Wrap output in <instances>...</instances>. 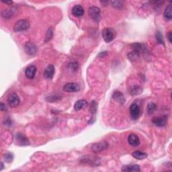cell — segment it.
Here are the masks:
<instances>
[{
  "mask_svg": "<svg viewBox=\"0 0 172 172\" xmlns=\"http://www.w3.org/2000/svg\"><path fill=\"white\" fill-rule=\"evenodd\" d=\"M30 28V23L26 20H20L14 26V30L16 32H24Z\"/></svg>",
  "mask_w": 172,
  "mask_h": 172,
  "instance_id": "6da1fadb",
  "label": "cell"
},
{
  "mask_svg": "<svg viewBox=\"0 0 172 172\" xmlns=\"http://www.w3.org/2000/svg\"><path fill=\"white\" fill-rule=\"evenodd\" d=\"M101 11L100 9L98 7L92 6L90 7L88 9V14L89 16H90V18L92 19L93 21H95L96 22H100L101 20Z\"/></svg>",
  "mask_w": 172,
  "mask_h": 172,
  "instance_id": "7a4b0ae2",
  "label": "cell"
},
{
  "mask_svg": "<svg viewBox=\"0 0 172 172\" xmlns=\"http://www.w3.org/2000/svg\"><path fill=\"white\" fill-rule=\"evenodd\" d=\"M102 38L105 42H110L114 39L116 32L112 28H105L102 30Z\"/></svg>",
  "mask_w": 172,
  "mask_h": 172,
  "instance_id": "3957f363",
  "label": "cell"
},
{
  "mask_svg": "<svg viewBox=\"0 0 172 172\" xmlns=\"http://www.w3.org/2000/svg\"><path fill=\"white\" fill-rule=\"evenodd\" d=\"M24 51L27 55L30 56H34L37 53L38 47L34 42L29 41L25 44Z\"/></svg>",
  "mask_w": 172,
  "mask_h": 172,
  "instance_id": "277c9868",
  "label": "cell"
},
{
  "mask_svg": "<svg viewBox=\"0 0 172 172\" xmlns=\"http://www.w3.org/2000/svg\"><path fill=\"white\" fill-rule=\"evenodd\" d=\"M20 100L19 96L16 93H12L8 96V103L11 108H16L20 104Z\"/></svg>",
  "mask_w": 172,
  "mask_h": 172,
  "instance_id": "5b68a950",
  "label": "cell"
},
{
  "mask_svg": "<svg viewBox=\"0 0 172 172\" xmlns=\"http://www.w3.org/2000/svg\"><path fill=\"white\" fill-rule=\"evenodd\" d=\"M108 147V143L106 141H103V142L98 143L96 144H93L91 147V150L93 151L96 153H98L102 152L103 151L106 150Z\"/></svg>",
  "mask_w": 172,
  "mask_h": 172,
  "instance_id": "8992f818",
  "label": "cell"
},
{
  "mask_svg": "<svg viewBox=\"0 0 172 172\" xmlns=\"http://www.w3.org/2000/svg\"><path fill=\"white\" fill-rule=\"evenodd\" d=\"M80 89V86L77 83H68L63 88V90L66 92H77Z\"/></svg>",
  "mask_w": 172,
  "mask_h": 172,
  "instance_id": "52a82bcc",
  "label": "cell"
},
{
  "mask_svg": "<svg viewBox=\"0 0 172 172\" xmlns=\"http://www.w3.org/2000/svg\"><path fill=\"white\" fill-rule=\"evenodd\" d=\"M152 122L157 126H165L168 123V116L165 115L161 117H154L152 119Z\"/></svg>",
  "mask_w": 172,
  "mask_h": 172,
  "instance_id": "ba28073f",
  "label": "cell"
},
{
  "mask_svg": "<svg viewBox=\"0 0 172 172\" xmlns=\"http://www.w3.org/2000/svg\"><path fill=\"white\" fill-rule=\"evenodd\" d=\"M131 116L133 120H137L140 116L139 106L136 103H133L130 107Z\"/></svg>",
  "mask_w": 172,
  "mask_h": 172,
  "instance_id": "9c48e42d",
  "label": "cell"
},
{
  "mask_svg": "<svg viewBox=\"0 0 172 172\" xmlns=\"http://www.w3.org/2000/svg\"><path fill=\"white\" fill-rule=\"evenodd\" d=\"M16 141L20 146H27L30 144L28 138L24 134L18 133L16 135Z\"/></svg>",
  "mask_w": 172,
  "mask_h": 172,
  "instance_id": "30bf717a",
  "label": "cell"
},
{
  "mask_svg": "<svg viewBox=\"0 0 172 172\" xmlns=\"http://www.w3.org/2000/svg\"><path fill=\"white\" fill-rule=\"evenodd\" d=\"M37 71V68L35 65H29L25 70V75L27 78L32 79L34 78Z\"/></svg>",
  "mask_w": 172,
  "mask_h": 172,
  "instance_id": "8fae6325",
  "label": "cell"
},
{
  "mask_svg": "<svg viewBox=\"0 0 172 172\" xmlns=\"http://www.w3.org/2000/svg\"><path fill=\"white\" fill-rule=\"evenodd\" d=\"M55 66L53 65H49L44 71V76L47 79H52L55 75Z\"/></svg>",
  "mask_w": 172,
  "mask_h": 172,
  "instance_id": "7c38bea8",
  "label": "cell"
},
{
  "mask_svg": "<svg viewBox=\"0 0 172 172\" xmlns=\"http://www.w3.org/2000/svg\"><path fill=\"white\" fill-rule=\"evenodd\" d=\"M128 142L132 147H138L140 144V140L136 134H131L128 137Z\"/></svg>",
  "mask_w": 172,
  "mask_h": 172,
  "instance_id": "4fadbf2b",
  "label": "cell"
},
{
  "mask_svg": "<svg viewBox=\"0 0 172 172\" xmlns=\"http://www.w3.org/2000/svg\"><path fill=\"white\" fill-rule=\"evenodd\" d=\"M72 14L77 18L81 17L84 14V9L81 5H75L72 8Z\"/></svg>",
  "mask_w": 172,
  "mask_h": 172,
  "instance_id": "5bb4252c",
  "label": "cell"
},
{
  "mask_svg": "<svg viewBox=\"0 0 172 172\" xmlns=\"http://www.w3.org/2000/svg\"><path fill=\"white\" fill-rule=\"evenodd\" d=\"M122 171L124 172H137L141 171V168L138 165H126L122 167Z\"/></svg>",
  "mask_w": 172,
  "mask_h": 172,
  "instance_id": "9a60e30c",
  "label": "cell"
},
{
  "mask_svg": "<svg viewBox=\"0 0 172 172\" xmlns=\"http://www.w3.org/2000/svg\"><path fill=\"white\" fill-rule=\"evenodd\" d=\"M112 98L121 104H123L125 102V98H124V95L119 91H115L112 95Z\"/></svg>",
  "mask_w": 172,
  "mask_h": 172,
  "instance_id": "2e32d148",
  "label": "cell"
},
{
  "mask_svg": "<svg viewBox=\"0 0 172 172\" xmlns=\"http://www.w3.org/2000/svg\"><path fill=\"white\" fill-rule=\"evenodd\" d=\"M132 155H133V157H134V158H135L136 159H138V160L145 159L147 158L148 156V155L146 153L140 151H136L133 152V153H132Z\"/></svg>",
  "mask_w": 172,
  "mask_h": 172,
  "instance_id": "e0dca14e",
  "label": "cell"
},
{
  "mask_svg": "<svg viewBox=\"0 0 172 172\" xmlns=\"http://www.w3.org/2000/svg\"><path fill=\"white\" fill-rule=\"evenodd\" d=\"M14 14H15V9L13 8L5 9V10H3L1 11V16L4 18L8 19L13 17Z\"/></svg>",
  "mask_w": 172,
  "mask_h": 172,
  "instance_id": "ac0fdd59",
  "label": "cell"
},
{
  "mask_svg": "<svg viewBox=\"0 0 172 172\" xmlns=\"http://www.w3.org/2000/svg\"><path fill=\"white\" fill-rule=\"evenodd\" d=\"M87 104H88V103H87V101L86 100H79L75 103L74 109L76 111H79V110H81L85 106H86Z\"/></svg>",
  "mask_w": 172,
  "mask_h": 172,
  "instance_id": "d6986e66",
  "label": "cell"
},
{
  "mask_svg": "<svg viewBox=\"0 0 172 172\" xmlns=\"http://www.w3.org/2000/svg\"><path fill=\"white\" fill-rule=\"evenodd\" d=\"M131 46L134 49V51H137L138 53H140V52H145L146 51V48L144 44L138 43V42L133 43Z\"/></svg>",
  "mask_w": 172,
  "mask_h": 172,
  "instance_id": "ffe728a7",
  "label": "cell"
},
{
  "mask_svg": "<svg viewBox=\"0 0 172 172\" xmlns=\"http://www.w3.org/2000/svg\"><path fill=\"white\" fill-rule=\"evenodd\" d=\"M143 91V88L140 86H134L130 89V93L132 96H136L140 94Z\"/></svg>",
  "mask_w": 172,
  "mask_h": 172,
  "instance_id": "44dd1931",
  "label": "cell"
},
{
  "mask_svg": "<svg viewBox=\"0 0 172 172\" xmlns=\"http://www.w3.org/2000/svg\"><path fill=\"white\" fill-rule=\"evenodd\" d=\"M172 8H171V5L169 4L167 6L163 13V16L165 18L168 19V20H171L172 18V14H171Z\"/></svg>",
  "mask_w": 172,
  "mask_h": 172,
  "instance_id": "7402d4cb",
  "label": "cell"
},
{
  "mask_svg": "<svg viewBox=\"0 0 172 172\" xmlns=\"http://www.w3.org/2000/svg\"><path fill=\"white\" fill-rule=\"evenodd\" d=\"M111 4L112 7L116 9H121L124 8V2L123 1H111Z\"/></svg>",
  "mask_w": 172,
  "mask_h": 172,
  "instance_id": "603a6c76",
  "label": "cell"
},
{
  "mask_svg": "<svg viewBox=\"0 0 172 172\" xmlns=\"http://www.w3.org/2000/svg\"><path fill=\"white\" fill-rule=\"evenodd\" d=\"M53 36V30L52 29V28H49L48 30H47L46 36H45V39H44V42L46 43L51 41L52 38Z\"/></svg>",
  "mask_w": 172,
  "mask_h": 172,
  "instance_id": "cb8c5ba5",
  "label": "cell"
},
{
  "mask_svg": "<svg viewBox=\"0 0 172 172\" xmlns=\"http://www.w3.org/2000/svg\"><path fill=\"white\" fill-rule=\"evenodd\" d=\"M156 109H157V106L155 103L150 102V103H148L147 111H148V113H149V114H153V113L155 111V110Z\"/></svg>",
  "mask_w": 172,
  "mask_h": 172,
  "instance_id": "d4e9b609",
  "label": "cell"
},
{
  "mask_svg": "<svg viewBox=\"0 0 172 172\" xmlns=\"http://www.w3.org/2000/svg\"><path fill=\"white\" fill-rule=\"evenodd\" d=\"M128 59L131 61H135V59H137L139 56V53L136 51H132L131 53H128Z\"/></svg>",
  "mask_w": 172,
  "mask_h": 172,
  "instance_id": "484cf974",
  "label": "cell"
},
{
  "mask_svg": "<svg viewBox=\"0 0 172 172\" xmlns=\"http://www.w3.org/2000/svg\"><path fill=\"white\" fill-rule=\"evenodd\" d=\"M4 159L7 163H11L14 159V155L12 153L8 152L4 155Z\"/></svg>",
  "mask_w": 172,
  "mask_h": 172,
  "instance_id": "4316f807",
  "label": "cell"
},
{
  "mask_svg": "<svg viewBox=\"0 0 172 172\" xmlns=\"http://www.w3.org/2000/svg\"><path fill=\"white\" fill-rule=\"evenodd\" d=\"M97 107H98V104L96 101H92V102H91L90 108H89V110H90L91 113H92V114H96L98 109Z\"/></svg>",
  "mask_w": 172,
  "mask_h": 172,
  "instance_id": "83f0119b",
  "label": "cell"
},
{
  "mask_svg": "<svg viewBox=\"0 0 172 172\" xmlns=\"http://www.w3.org/2000/svg\"><path fill=\"white\" fill-rule=\"evenodd\" d=\"M155 38H156L157 41L159 42L160 44H164V41H163V36L161 34L160 32H157L155 34Z\"/></svg>",
  "mask_w": 172,
  "mask_h": 172,
  "instance_id": "f1b7e54d",
  "label": "cell"
},
{
  "mask_svg": "<svg viewBox=\"0 0 172 172\" xmlns=\"http://www.w3.org/2000/svg\"><path fill=\"white\" fill-rule=\"evenodd\" d=\"M69 67L71 68V69H72V67H74L73 68V70H76L77 69V67H78V65H77V63L76 62L71 63Z\"/></svg>",
  "mask_w": 172,
  "mask_h": 172,
  "instance_id": "f546056e",
  "label": "cell"
},
{
  "mask_svg": "<svg viewBox=\"0 0 172 172\" xmlns=\"http://www.w3.org/2000/svg\"><path fill=\"white\" fill-rule=\"evenodd\" d=\"M0 109H1V111H7V110H8V108H7L6 104H4L3 102H1V106H0Z\"/></svg>",
  "mask_w": 172,
  "mask_h": 172,
  "instance_id": "4dcf8cb0",
  "label": "cell"
},
{
  "mask_svg": "<svg viewBox=\"0 0 172 172\" xmlns=\"http://www.w3.org/2000/svg\"><path fill=\"white\" fill-rule=\"evenodd\" d=\"M168 39L169 42H170V43H171V42H172V32L171 31L169 32V33H168Z\"/></svg>",
  "mask_w": 172,
  "mask_h": 172,
  "instance_id": "1f68e13d",
  "label": "cell"
},
{
  "mask_svg": "<svg viewBox=\"0 0 172 172\" xmlns=\"http://www.w3.org/2000/svg\"><path fill=\"white\" fill-rule=\"evenodd\" d=\"M108 55V53L106 51H104V52H102V53H100V54L98 55V56H100V57H103V56H106Z\"/></svg>",
  "mask_w": 172,
  "mask_h": 172,
  "instance_id": "d6a6232c",
  "label": "cell"
},
{
  "mask_svg": "<svg viewBox=\"0 0 172 172\" xmlns=\"http://www.w3.org/2000/svg\"><path fill=\"white\" fill-rule=\"evenodd\" d=\"M4 4H8L9 6H11V4H13V1H2Z\"/></svg>",
  "mask_w": 172,
  "mask_h": 172,
  "instance_id": "836d02e7",
  "label": "cell"
},
{
  "mask_svg": "<svg viewBox=\"0 0 172 172\" xmlns=\"http://www.w3.org/2000/svg\"><path fill=\"white\" fill-rule=\"evenodd\" d=\"M4 163L3 162H1V169H0V171H1L2 169H4Z\"/></svg>",
  "mask_w": 172,
  "mask_h": 172,
  "instance_id": "e575fe53",
  "label": "cell"
}]
</instances>
